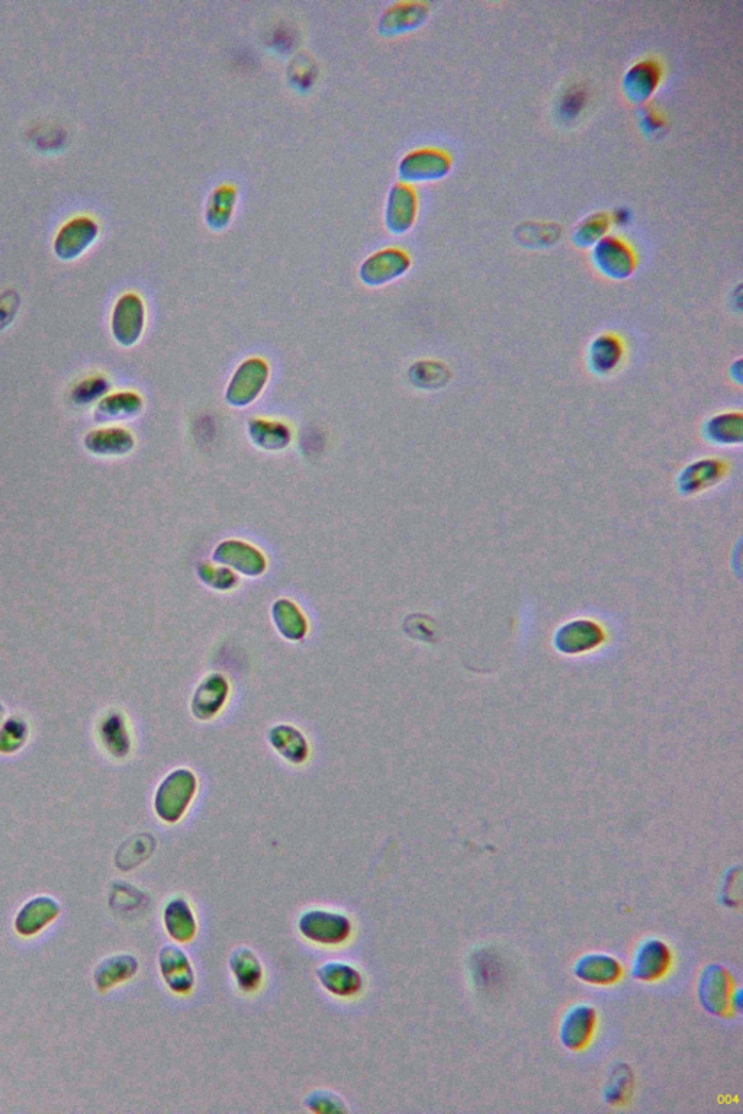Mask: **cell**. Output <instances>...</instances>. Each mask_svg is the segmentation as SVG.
<instances>
[{
    "mask_svg": "<svg viewBox=\"0 0 743 1114\" xmlns=\"http://www.w3.org/2000/svg\"><path fill=\"white\" fill-rule=\"evenodd\" d=\"M299 933L317 945H342L352 935V922L342 913L327 910L305 911L298 922Z\"/></svg>",
    "mask_w": 743,
    "mask_h": 1114,
    "instance_id": "6da1fadb",
    "label": "cell"
},
{
    "mask_svg": "<svg viewBox=\"0 0 743 1114\" xmlns=\"http://www.w3.org/2000/svg\"><path fill=\"white\" fill-rule=\"evenodd\" d=\"M591 260L597 270L610 279L629 278L636 267V257L632 247L622 238L611 234L604 235L591 247Z\"/></svg>",
    "mask_w": 743,
    "mask_h": 1114,
    "instance_id": "7a4b0ae2",
    "label": "cell"
},
{
    "mask_svg": "<svg viewBox=\"0 0 743 1114\" xmlns=\"http://www.w3.org/2000/svg\"><path fill=\"white\" fill-rule=\"evenodd\" d=\"M195 792V775L188 771H176L167 777L157 792V813L167 823H175L185 814L186 808L194 800Z\"/></svg>",
    "mask_w": 743,
    "mask_h": 1114,
    "instance_id": "3957f363",
    "label": "cell"
},
{
    "mask_svg": "<svg viewBox=\"0 0 743 1114\" xmlns=\"http://www.w3.org/2000/svg\"><path fill=\"white\" fill-rule=\"evenodd\" d=\"M269 378V367L262 359H249L238 367L227 389L228 404L246 407L260 395Z\"/></svg>",
    "mask_w": 743,
    "mask_h": 1114,
    "instance_id": "277c9868",
    "label": "cell"
},
{
    "mask_svg": "<svg viewBox=\"0 0 743 1114\" xmlns=\"http://www.w3.org/2000/svg\"><path fill=\"white\" fill-rule=\"evenodd\" d=\"M452 162L445 151L421 148L411 151L400 163V176L407 182L437 180L449 173Z\"/></svg>",
    "mask_w": 743,
    "mask_h": 1114,
    "instance_id": "5b68a950",
    "label": "cell"
},
{
    "mask_svg": "<svg viewBox=\"0 0 743 1114\" xmlns=\"http://www.w3.org/2000/svg\"><path fill=\"white\" fill-rule=\"evenodd\" d=\"M146 324V308L143 299L135 294L119 298L112 315V331L122 346H133L140 340Z\"/></svg>",
    "mask_w": 743,
    "mask_h": 1114,
    "instance_id": "8992f818",
    "label": "cell"
},
{
    "mask_svg": "<svg viewBox=\"0 0 743 1114\" xmlns=\"http://www.w3.org/2000/svg\"><path fill=\"white\" fill-rule=\"evenodd\" d=\"M410 267V257L398 249H387L372 254L360 267V278L368 285H384L400 278Z\"/></svg>",
    "mask_w": 743,
    "mask_h": 1114,
    "instance_id": "52a82bcc",
    "label": "cell"
},
{
    "mask_svg": "<svg viewBox=\"0 0 743 1114\" xmlns=\"http://www.w3.org/2000/svg\"><path fill=\"white\" fill-rule=\"evenodd\" d=\"M662 80V69L658 61L643 59L630 66L623 76V93L630 102L645 103L654 96Z\"/></svg>",
    "mask_w": 743,
    "mask_h": 1114,
    "instance_id": "ba28073f",
    "label": "cell"
},
{
    "mask_svg": "<svg viewBox=\"0 0 743 1114\" xmlns=\"http://www.w3.org/2000/svg\"><path fill=\"white\" fill-rule=\"evenodd\" d=\"M98 224L88 217H77L67 222L54 240V251L63 260L79 257L98 237Z\"/></svg>",
    "mask_w": 743,
    "mask_h": 1114,
    "instance_id": "9c48e42d",
    "label": "cell"
},
{
    "mask_svg": "<svg viewBox=\"0 0 743 1114\" xmlns=\"http://www.w3.org/2000/svg\"><path fill=\"white\" fill-rule=\"evenodd\" d=\"M417 195L407 183H397L389 191L387 227L394 234H404L413 227L417 217Z\"/></svg>",
    "mask_w": 743,
    "mask_h": 1114,
    "instance_id": "30bf717a",
    "label": "cell"
},
{
    "mask_svg": "<svg viewBox=\"0 0 743 1114\" xmlns=\"http://www.w3.org/2000/svg\"><path fill=\"white\" fill-rule=\"evenodd\" d=\"M163 978L170 990L178 994L191 993L195 984V972L186 953L178 946H166L160 955Z\"/></svg>",
    "mask_w": 743,
    "mask_h": 1114,
    "instance_id": "8fae6325",
    "label": "cell"
},
{
    "mask_svg": "<svg viewBox=\"0 0 743 1114\" xmlns=\"http://www.w3.org/2000/svg\"><path fill=\"white\" fill-rule=\"evenodd\" d=\"M214 559L244 575H260L266 569L265 556L250 544L237 540L221 543L215 550Z\"/></svg>",
    "mask_w": 743,
    "mask_h": 1114,
    "instance_id": "7c38bea8",
    "label": "cell"
},
{
    "mask_svg": "<svg viewBox=\"0 0 743 1114\" xmlns=\"http://www.w3.org/2000/svg\"><path fill=\"white\" fill-rule=\"evenodd\" d=\"M317 975L321 985L333 996L353 997L363 988L362 974L344 962H327L318 968Z\"/></svg>",
    "mask_w": 743,
    "mask_h": 1114,
    "instance_id": "4fadbf2b",
    "label": "cell"
},
{
    "mask_svg": "<svg viewBox=\"0 0 743 1114\" xmlns=\"http://www.w3.org/2000/svg\"><path fill=\"white\" fill-rule=\"evenodd\" d=\"M164 924H166L167 933L178 942H189L195 938L198 924H196L194 910L189 906L188 901L183 898H175L167 904L164 910Z\"/></svg>",
    "mask_w": 743,
    "mask_h": 1114,
    "instance_id": "5bb4252c",
    "label": "cell"
},
{
    "mask_svg": "<svg viewBox=\"0 0 743 1114\" xmlns=\"http://www.w3.org/2000/svg\"><path fill=\"white\" fill-rule=\"evenodd\" d=\"M230 968L240 990L252 993L263 980V969L253 951L247 948L236 949L230 958Z\"/></svg>",
    "mask_w": 743,
    "mask_h": 1114,
    "instance_id": "9a60e30c",
    "label": "cell"
},
{
    "mask_svg": "<svg viewBox=\"0 0 743 1114\" xmlns=\"http://www.w3.org/2000/svg\"><path fill=\"white\" fill-rule=\"evenodd\" d=\"M86 446L98 455H124L133 449L134 439L122 428H106L90 433Z\"/></svg>",
    "mask_w": 743,
    "mask_h": 1114,
    "instance_id": "2e32d148",
    "label": "cell"
},
{
    "mask_svg": "<svg viewBox=\"0 0 743 1114\" xmlns=\"http://www.w3.org/2000/svg\"><path fill=\"white\" fill-rule=\"evenodd\" d=\"M427 9L418 3H405V5L395 6L394 9L388 11L382 18L381 28L382 31L388 34L394 32H402L411 30L426 21Z\"/></svg>",
    "mask_w": 743,
    "mask_h": 1114,
    "instance_id": "e0dca14e",
    "label": "cell"
},
{
    "mask_svg": "<svg viewBox=\"0 0 743 1114\" xmlns=\"http://www.w3.org/2000/svg\"><path fill=\"white\" fill-rule=\"evenodd\" d=\"M225 695H227V684H225L224 679L220 676L209 678L196 692L194 703L196 716L201 717V719L214 716L223 705Z\"/></svg>",
    "mask_w": 743,
    "mask_h": 1114,
    "instance_id": "ac0fdd59",
    "label": "cell"
},
{
    "mask_svg": "<svg viewBox=\"0 0 743 1114\" xmlns=\"http://www.w3.org/2000/svg\"><path fill=\"white\" fill-rule=\"evenodd\" d=\"M236 205V189L231 185H223L215 189L209 198L207 206V222L209 227L220 230L231 220Z\"/></svg>",
    "mask_w": 743,
    "mask_h": 1114,
    "instance_id": "d6986e66",
    "label": "cell"
},
{
    "mask_svg": "<svg viewBox=\"0 0 743 1114\" xmlns=\"http://www.w3.org/2000/svg\"><path fill=\"white\" fill-rule=\"evenodd\" d=\"M250 437L257 446L268 450L285 449L291 443V431L281 423L256 420L250 424Z\"/></svg>",
    "mask_w": 743,
    "mask_h": 1114,
    "instance_id": "ffe728a7",
    "label": "cell"
},
{
    "mask_svg": "<svg viewBox=\"0 0 743 1114\" xmlns=\"http://www.w3.org/2000/svg\"><path fill=\"white\" fill-rule=\"evenodd\" d=\"M610 217L603 212H595L578 222L574 230V243L582 249L593 247L604 235L609 234Z\"/></svg>",
    "mask_w": 743,
    "mask_h": 1114,
    "instance_id": "44dd1931",
    "label": "cell"
},
{
    "mask_svg": "<svg viewBox=\"0 0 743 1114\" xmlns=\"http://www.w3.org/2000/svg\"><path fill=\"white\" fill-rule=\"evenodd\" d=\"M622 357V346L619 340L613 336H601L594 341L591 347V359H593L595 367L601 372H609L614 369Z\"/></svg>",
    "mask_w": 743,
    "mask_h": 1114,
    "instance_id": "7402d4cb",
    "label": "cell"
},
{
    "mask_svg": "<svg viewBox=\"0 0 743 1114\" xmlns=\"http://www.w3.org/2000/svg\"><path fill=\"white\" fill-rule=\"evenodd\" d=\"M275 620L283 636L291 640H298L304 636L305 621L298 608L292 602L279 601L275 607Z\"/></svg>",
    "mask_w": 743,
    "mask_h": 1114,
    "instance_id": "603a6c76",
    "label": "cell"
},
{
    "mask_svg": "<svg viewBox=\"0 0 743 1114\" xmlns=\"http://www.w3.org/2000/svg\"><path fill=\"white\" fill-rule=\"evenodd\" d=\"M272 739L286 742V745L283 743V745L276 746V748L281 750L282 755L291 759L292 762L304 761L305 756H307L305 755V753H307V746H305L301 734L295 732V730L289 729V727L276 729L275 732L272 733Z\"/></svg>",
    "mask_w": 743,
    "mask_h": 1114,
    "instance_id": "cb8c5ba5",
    "label": "cell"
},
{
    "mask_svg": "<svg viewBox=\"0 0 743 1114\" xmlns=\"http://www.w3.org/2000/svg\"><path fill=\"white\" fill-rule=\"evenodd\" d=\"M141 408V399L135 394H117L104 399L101 410L109 417H125L133 415Z\"/></svg>",
    "mask_w": 743,
    "mask_h": 1114,
    "instance_id": "d4e9b609",
    "label": "cell"
},
{
    "mask_svg": "<svg viewBox=\"0 0 743 1114\" xmlns=\"http://www.w3.org/2000/svg\"><path fill=\"white\" fill-rule=\"evenodd\" d=\"M102 733H104L106 746H108L115 755L122 756L127 753L128 748H130V742H128L127 733H125L124 723H122L121 717H109L104 724Z\"/></svg>",
    "mask_w": 743,
    "mask_h": 1114,
    "instance_id": "484cf974",
    "label": "cell"
},
{
    "mask_svg": "<svg viewBox=\"0 0 743 1114\" xmlns=\"http://www.w3.org/2000/svg\"><path fill=\"white\" fill-rule=\"evenodd\" d=\"M587 96L584 90L580 88L569 89L559 103V115L564 119H575L581 114L584 109Z\"/></svg>",
    "mask_w": 743,
    "mask_h": 1114,
    "instance_id": "4316f807",
    "label": "cell"
},
{
    "mask_svg": "<svg viewBox=\"0 0 743 1114\" xmlns=\"http://www.w3.org/2000/svg\"><path fill=\"white\" fill-rule=\"evenodd\" d=\"M307 1106L315 1113L344 1112L343 1101L327 1091H315L308 1097Z\"/></svg>",
    "mask_w": 743,
    "mask_h": 1114,
    "instance_id": "83f0119b",
    "label": "cell"
},
{
    "mask_svg": "<svg viewBox=\"0 0 743 1114\" xmlns=\"http://www.w3.org/2000/svg\"><path fill=\"white\" fill-rule=\"evenodd\" d=\"M199 575L214 588H231L237 582L234 573L225 568H211V566L205 565L199 569Z\"/></svg>",
    "mask_w": 743,
    "mask_h": 1114,
    "instance_id": "f1b7e54d",
    "label": "cell"
},
{
    "mask_svg": "<svg viewBox=\"0 0 743 1114\" xmlns=\"http://www.w3.org/2000/svg\"><path fill=\"white\" fill-rule=\"evenodd\" d=\"M640 130L648 137L656 138L661 137L662 131L665 130V121L658 112L654 109H643L639 117Z\"/></svg>",
    "mask_w": 743,
    "mask_h": 1114,
    "instance_id": "f546056e",
    "label": "cell"
},
{
    "mask_svg": "<svg viewBox=\"0 0 743 1114\" xmlns=\"http://www.w3.org/2000/svg\"><path fill=\"white\" fill-rule=\"evenodd\" d=\"M106 388H108V385H106V382L102 381V379H90V381L83 382L82 385L77 386L75 398L77 402H89L104 394Z\"/></svg>",
    "mask_w": 743,
    "mask_h": 1114,
    "instance_id": "4dcf8cb0",
    "label": "cell"
},
{
    "mask_svg": "<svg viewBox=\"0 0 743 1114\" xmlns=\"http://www.w3.org/2000/svg\"><path fill=\"white\" fill-rule=\"evenodd\" d=\"M24 736L25 727L22 726L21 723L11 721V723L6 724L5 729H3V733L0 734V749H3V746L5 745H11V743L12 749L18 748V746L21 745Z\"/></svg>",
    "mask_w": 743,
    "mask_h": 1114,
    "instance_id": "1f68e13d",
    "label": "cell"
},
{
    "mask_svg": "<svg viewBox=\"0 0 743 1114\" xmlns=\"http://www.w3.org/2000/svg\"><path fill=\"white\" fill-rule=\"evenodd\" d=\"M632 220V211H630L629 208H625V206H622V208L614 209L613 218H611L610 221H613L614 224L619 225V227H626V225H629Z\"/></svg>",
    "mask_w": 743,
    "mask_h": 1114,
    "instance_id": "d6a6232c",
    "label": "cell"
}]
</instances>
